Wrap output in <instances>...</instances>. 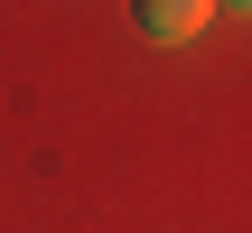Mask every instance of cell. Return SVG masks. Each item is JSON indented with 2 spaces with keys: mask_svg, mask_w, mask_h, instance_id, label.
I'll return each instance as SVG.
<instances>
[{
  "mask_svg": "<svg viewBox=\"0 0 252 233\" xmlns=\"http://www.w3.org/2000/svg\"><path fill=\"white\" fill-rule=\"evenodd\" d=\"M215 9H252V0H215Z\"/></svg>",
  "mask_w": 252,
  "mask_h": 233,
  "instance_id": "7a4b0ae2",
  "label": "cell"
},
{
  "mask_svg": "<svg viewBox=\"0 0 252 233\" xmlns=\"http://www.w3.org/2000/svg\"><path fill=\"white\" fill-rule=\"evenodd\" d=\"M206 19H215V0H131V28H140L150 47H187Z\"/></svg>",
  "mask_w": 252,
  "mask_h": 233,
  "instance_id": "6da1fadb",
  "label": "cell"
}]
</instances>
